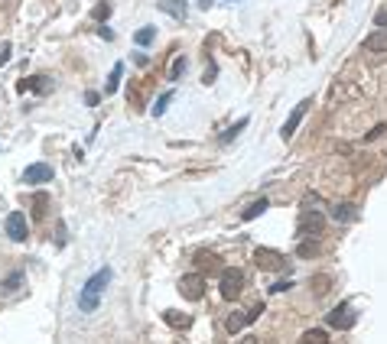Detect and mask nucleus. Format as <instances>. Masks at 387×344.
Here are the masks:
<instances>
[{"label": "nucleus", "mask_w": 387, "mask_h": 344, "mask_svg": "<svg viewBox=\"0 0 387 344\" xmlns=\"http://www.w3.org/2000/svg\"><path fill=\"white\" fill-rule=\"evenodd\" d=\"M108 283H111V270L104 267V270H98L95 276L82 286V292H78V308H82V312H95L104 296V289H108Z\"/></svg>", "instance_id": "obj_1"}, {"label": "nucleus", "mask_w": 387, "mask_h": 344, "mask_svg": "<svg viewBox=\"0 0 387 344\" xmlns=\"http://www.w3.org/2000/svg\"><path fill=\"white\" fill-rule=\"evenodd\" d=\"M244 289V273L241 270H221V299L225 302H235Z\"/></svg>", "instance_id": "obj_2"}, {"label": "nucleus", "mask_w": 387, "mask_h": 344, "mask_svg": "<svg viewBox=\"0 0 387 344\" xmlns=\"http://www.w3.org/2000/svg\"><path fill=\"white\" fill-rule=\"evenodd\" d=\"M284 253L280 250H270V247H261V250H254V267L264 273H277L284 270Z\"/></svg>", "instance_id": "obj_3"}, {"label": "nucleus", "mask_w": 387, "mask_h": 344, "mask_svg": "<svg viewBox=\"0 0 387 344\" xmlns=\"http://www.w3.org/2000/svg\"><path fill=\"white\" fill-rule=\"evenodd\" d=\"M180 292H182V299L198 302V299L205 296V276H202V273H186V276L180 279Z\"/></svg>", "instance_id": "obj_4"}, {"label": "nucleus", "mask_w": 387, "mask_h": 344, "mask_svg": "<svg viewBox=\"0 0 387 344\" xmlns=\"http://www.w3.org/2000/svg\"><path fill=\"white\" fill-rule=\"evenodd\" d=\"M27 234H29L27 214H23V211L7 214V237H10V241H13V244H23V241H27Z\"/></svg>", "instance_id": "obj_5"}, {"label": "nucleus", "mask_w": 387, "mask_h": 344, "mask_svg": "<svg viewBox=\"0 0 387 344\" xmlns=\"http://www.w3.org/2000/svg\"><path fill=\"white\" fill-rule=\"evenodd\" d=\"M309 107H312V98H306V101L296 104V107H293V114H290V121H286L284 127H280V137L290 140L293 133H296V127L302 124V117H306V111H309Z\"/></svg>", "instance_id": "obj_6"}, {"label": "nucleus", "mask_w": 387, "mask_h": 344, "mask_svg": "<svg viewBox=\"0 0 387 344\" xmlns=\"http://www.w3.org/2000/svg\"><path fill=\"white\" fill-rule=\"evenodd\" d=\"M261 312H264V302H257L254 308H251V312H235V315H228V331H231V335H235V331H241V328L244 325H251V322H254L257 315H261Z\"/></svg>", "instance_id": "obj_7"}, {"label": "nucleus", "mask_w": 387, "mask_h": 344, "mask_svg": "<svg viewBox=\"0 0 387 344\" xmlns=\"http://www.w3.org/2000/svg\"><path fill=\"white\" fill-rule=\"evenodd\" d=\"M49 179H52V166H46V163H33V166H27V172H23V182H27V186H43Z\"/></svg>", "instance_id": "obj_8"}, {"label": "nucleus", "mask_w": 387, "mask_h": 344, "mask_svg": "<svg viewBox=\"0 0 387 344\" xmlns=\"http://www.w3.org/2000/svg\"><path fill=\"white\" fill-rule=\"evenodd\" d=\"M332 328H351L355 325V312H351V306L345 302V306H339V308H332L329 312V318H326Z\"/></svg>", "instance_id": "obj_9"}, {"label": "nucleus", "mask_w": 387, "mask_h": 344, "mask_svg": "<svg viewBox=\"0 0 387 344\" xmlns=\"http://www.w3.org/2000/svg\"><path fill=\"white\" fill-rule=\"evenodd\" d=\"M196 267H198V270H208V273H221V270H225V267H221V257H218V253H205V250L196 253Z\"/></svg>", "instance_id": "obj_10"}, {"label": "nucleus", "mask_w": 387, "mask_h": 344, "mask_svg": "<svg viewBox=\"0 0 387 344\" xmlns=\"http://www.w3.org/2000/svg\"><path fill=\"white\" fill-rule=\"evenodd\" d=\"M319 234L322 231V214H316V211H306V214H302V218H300V234Z\"/></svg>", "instance_id": "obj_11"}, {"label": "nucleus", "mask_w": 387, "mask_h": 344, "mask_svg": "<svg viewBox=\"0 0 387 344\" xmlns=\"http://www.w3.org/2000/svg\"><path fill=\"white\" fill-rule=\"evenodd\" d=\"M20 91H36V94L49 91V78H43V75H36V78H23V82H20Z\"/></svg>", "instance_id": "obj_12"}, {"label": "nucleus", "mask_w": 387, "mask_h": 344, "mask_svg": "<svg viewBox=\"0 0 387 344\" xmlns=\"http://www.w3.org/2000/svg\"><path fill=\"white\" fill-rule=\"evenodd\" d=\"M46 211H49V195L46 192H36V195H33V221H43Z\"/></svg>", "instance_id": "obj_13"}, {"label": "nucleus", "mask_w": 387, "mask_h": 344, "mask_svg": "<svg viewBox=\"0 0 387 344\" xmlns=\"http://www.w3.org/2000/svg\"><path fill=\"white\" fill-rule=\"evenodd\" d=\"M267 205H270L267 198H257V202H251V205L241 211V218H244V221H254V218H261V214L267 211Z\"/></svg>", "instance_id": "obj_14"}, {"label": "nucleus", "mask_w": 387, "mask_h": 344, "mask_svg": "<svg viewBox=\"0 0 387 344\" xmlns=\"http://www.w3.org/2000/svg\"><path fill=\"white\" fill-rule=\"evenodd\" d=\"M300 344H329V331H326V328H309V331L300 338Z\"/></svg>", "instance_id": "obj_15"}, {"label": "nucleus", "mask_w": 387, "mask_h": 344, "mask_svg": "<svg viewBox=\"0 0 387 344\" xmlns=\"http://www.w3.org/2000/svg\"><path fill=\"white\" fill-rule=\"evenodd\" d=\"M365 46H368L371 52H384V49H387V29H381V33H371V36L365 39Z\"/></svg>", "instance_id": "obj_16"}, {"label": "nucleus", "mask_w": 387, "mask_h": 344, "mask_svg": "<svg viewBox=\"0 0 387 344\" xmlns=\"http://www.w3.org/2000/svg\"><path fill=\"white\" fill-rule=\"evenodd\" d=\"M163 318H166V322H170L173 328H189L192 325V315H180V312H163Z\"/></svg>", "instance_id": "obj_17"}, {"label": "nucleus", "mask_w": 387, "mask_h": 344, "mask_svg": "<svg viewBox=\"0 0 387 344\" xmlns=\"http://www.w3.org/2000/svg\"><path fill=\"white\" fill-rule=\"evenodd\" d=\"M302 257V260H309V257H319L322 253V247H319V241H302L300 244V250H296Z\"/></svg>", "instance_id": "obj_18"}, {"label": "nucleus", "mask_w": 387, "mask_h": 344, "mask_svg": "<svg viewBox=\"0 0 387 344\" xmlns=\"http://www.w3.org/2000/svg\"><path fill=\"white\" fill-rule=\"evenodd\" d=\"M156 7L166 10V13H173V17H186V3H180V0H160Z\"/></svg>", "instance_id": "obj_19"}, {"label": "nucleus", "mask_w": 387, "mask_h": 344, "mask_svg": "<svg viewBox=\"0 0 387 344\" xmlns=\"http://www.w3.org/2000/svg\"><path fill=\"white\" fill-rule=\"evenodd\" d=\"M121 75H124V66L117 62V66L111 68V78H108V84H104V94H114V91H117V84H121Z\"/></svg>", "instance_id": "obj_20"}, {"label": "nucleus", "mask_w": 387, "mask_h": 344, "mask_svg": "<svg viewBox=\"0 0 387 344\" xmlns=\"http://www.w3.org/2000/svg\"><path fill=\"white\" fill-rule=\"evenodd\" d=\"M153 36H156V29H153V27H143V29H137V36H133V43H137L140 49H147V46L153 43Z\"/></svg>", "instance_id": "obj_21"}, {"label": "nucleus", "mask_w": 387, "mask_h": 344, "mask_svg": "<svg viewBox=\"0 0 387 344\" xmlns=\"http://www.w3.org/2000/svg\"><path fill=\"white\" fill-rule=\"evenodd\" d=\"M332 218H335V221H351V218H355V208L351 205H335L332 208Z\"/></svg>", "instance_id": "obj_22"}, {"label": "nucleus", "mask_w": 387, "mask_h": 344, "mask_svg": "<svg viewBox=\"0 0 387 344\" xmlns=\"http://www.w3.org/2000/svg\"><path fill=\"white\" fill-rule=\"evenodd\" d=\"M170 101H173V91L160 94V101L153 104V114H156V117H160V114H166V107H170Z\"/></svg>", "instance_id": "obj_23"}, {"label": "nucleus", "mask_w": 387, "mask_h": 344, "mask_svg": "<svg viewBox=\"0 0 387 344\" xmlns=\"http://www.w3.org/2000/svg\"><path fill=\"white\" fill-rule=\"evenodd\" d=\"M111 10H114V7H111V0H104V3H98V7H95V13H92V17L104 23V20L111 17Z\"/></svg>", "instance_id": "obj_24"}, {"label": "nucleus", "mask_w": 387, "mask_h": 344, "mask_svg": "<svg viewBox=\"0 0 387 344\" xmlns=\"http://www.w3.org/2000/svg\"><path fill=\"white\" fill-rule=\"evenodd\" d=\"M244 127H247V121H238L235 127H231V130H225V133H221V143H231V140H235L238 133L244 130Z\"/></svg>", "instance_id": "obj_25"}, {"label": "nucleus", "mask_w": 387, "mask_h": 344, "mask_svg": "<svg viewBox=\"0 0 387 344\" xmlns=\"http://www.w3.org/2000/svg\"><path fill=\"white\" fill-rule=\"evenodd\" d=\"M182 72H186V59H176V62H173V68H170V82H176Z\"/></svg>", "instance_id": "obj_26"}, {"label": "nucleus", "mask_w": 387, "mask_h": 344, "mask_svg": "<svg viewBox=\"0 0 387 344\" xmlns=\"http://www.w3.org/2000/svg\"><path fill=\"white\" fill-rule=\"evenodd\" d=\"M218 78V72H215V62H208V68H205V75H202V82L205 84H212Z\"/></svg>", "instance_id": "obj_27"}, {"label": "nucleus", "mask_w": 387, "mask_h": 344, "mask_svg": "<svg viewBox=\"0 0 387 344\" xmlns=\"http://www.w3.org/2000/svg\"><path fill=\"white\" fill-rule=\"evenodd\" d=\"M20 283H23V273H13V276H10L7 283H3V289H17Z\"/></svg>", "instance_id": "obj_28"}, {"label": "nucleus", "mask_w": 387, "mask_h": 344, "mask_svg": "<svg viewBox=\"0 0 387 344\" xmlns=\"http://www.w3.org/2000/svg\"><path fill=\"white\" fill-rule=\"evenodd\" d=\"M374 23H378L381 29H387V7H381V10H378V17H374Z\"/></svg>", "instance_id": "obj_29"}, {"label": "nucleus", "mask_w": 387, "mask_h": 344, "mask_svg": "<svg viewBox=\"0 0 387 344\" xmlns=\"http://www.w3.org/2000/svg\"><path fill=\"white\" fill-rule=\"evenodd\" d=\"M381 133H384V124H378V127H374V130H371L368 137H365V143H371V140H378Z\"/></svg>", "instance_id": "obj_30"}, {"label": "nucleus", "mask_w": 387, "mask_h": 344, "mask_svg": "<svg viewBox=\"0 0 387 344\" xmlns=\"http://www.w3.org/2000/svg\"><path fill=\"white\" fill-rule=\"evenodd\" d=\"M7 59H10V43H3V46H0V66H3Z\"/></svg>", "instance_id": "obj_31"}, {"label": "nucleus", "mask_w": 387, "mask_h": 344, "mask_svg": "<svg viewBox=\"0 0 387 344\" xmlns=\"http://www.w3.org/2000/svg\"><path fill=\"white\" fill-rule=\"evenodd\" d=\"M326 289H329V276H322L319 283H316V292H326Z\"/></svg>", "instance_id": "obj_32"}, {"label": "nucleus", "mask_w": 387, "mask_h": 344, "mask_svg": "<svg viewBox=\"0 0 387 344\" xmlns=\"http://www.w3.org/2000/svg\"><path fill=\"white\" fill-rule=\"evenodd\" d=\"M212 3H228V0H198V7H202V10H208Z\"/></svg>", "instance_id": "obj_33"}, {"label": "nucleus", "mask_w": 387, "mask_h": 344, "mask_svg": "<svg viewBox=\"0 0 387 344\" xmlns=\"http://www.w3.org/2000/svg\"><path fill=\"white\" fill-rule=\"evenodd\" d=\"M284 289H290V283H274V286H270V292H284Z\"/></svg>", "instance_id": "obj_34"}, {"label": "nucleus", "mask_w": 387, "mask_h": 344, "mask_svg": "<svg viewBox=\"0 0 387 344\" xmlns=\"http://www.w3.org/2000/svg\"><path fill=\"white\" fill-rule=\"evenodd\" d=\"M241 344H257V338H244V341H241Z\"/></svg>", "instance_id": "obj_35"}]
</instances>
